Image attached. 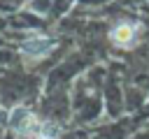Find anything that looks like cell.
Masks as SVG:
<instances>
[{"label":"cell","mask_w":149,"mask_h":139,"mask_svg":"<svg viewBox=\"0 0 149 139\" xmlns=\"http://www.w3.org/2000/svg\"><path fill=\"white\" fill-rule=\"evenodd\" d=\"M40 139H47V137H40Z\"/></svg>","instance_id":"obj_6"},{"label":"cell","mask_w":149,"mask_h":139,"mask_svg":"<svg viewBox=\"0 0 149 139\" xmlns=\"http://www.w3.org/2000/svg\"><path fill=\"white\" fill-rule=\"evenodd\" d=\"M40 132H42V137H47V139H54V134H56V125H54V123H44Z\"/></svg>","instance_id":"obj_4"},{"label":"cell","mask_w":149,"mask_h":139,"mask_svg":"<svg viewBox=\"0 0 149 139\" xmlns=\"http://www.w3.org/2000/svg\"><path fill=\"white\" fill-rule=\"evenodd\" d=\"M7 123H9V127H12L14 132L26 134V132H30V130H33V125H35V116H33L26 107H16V109H12V111H9Z\"/></svg>","instance_id":"obj_1"},{"label":"cell","mask_w":149,"mask_h":139,"mask_svg":"<svg viewBox=\"0 0 149 139\" xmlns=\"http://www.w3.org/2000/svg\"><path fill=\"white\" fill-rule=\"evenodd\" d=\"M49 49H54V39L47 37H30L28 42H23V53L30 58H42Z\"/></svg>","instance_id":"obj_2"},{"label":"cell","mask_w":149,"mask_h":139,"mask_svg":"<svg viewBox=\"0 0 149 139\" xmlns=\"http://www.w3.org/2000/svg\"><path fill=\"white\" fill-rule=\"evenodd\" d=\"M112 42L119 44V46H130L133 39H135V25L133 23H119L112 32H109Z\"/></svg>","instance_id":"obj_3"},{"label":"cell","mask_w":149,"mask_h":139,"mask_svg":"<svg viewBox=\"0 0 149 139\" xmlns=\"http://www.w3.org/2000/svg\"><path fill=\"white\" fill-rule=\"evenodd\" d=\"M2 120H7V114H5V109H0V123Z\"/></svg>","instance_id":"obj_5"}]
</instances>
